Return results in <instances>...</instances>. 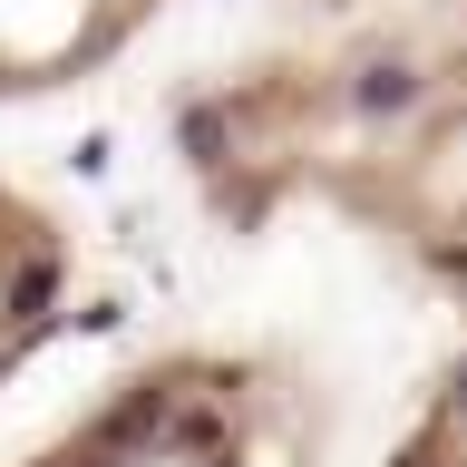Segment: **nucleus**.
I'll return each instance as SVG.
<instances>
[{
  "mask_svg": "<svg viewBox=\"0 0 467 467\" xmlns=\"http://www.w3.org/2000/svg\"><path fill=\"white\" fill-rule=\"evenodd\" d=\"M175 166L224 234L321 224L467 341V0H360L214 68Z\"/></svg>",
  "mask_w": 467,
  "mask_h": 467,
  "instance_id": "nucleus-1",
  "label": "nucleus"
},
{
  "mask_svg": "<svg viewBox=\"0 0 467 467\" xmlns=\"http://www.w3.org/2000/svg\"><path fill=\"white\" fill-rule=\"evenodd\" d=\"M0 467H331V389L283 341H166Z\"/></svg>",
  "mask_w": 467,
  "mask_h": 467,
  "instance_id": "nucleus-2",
  "label": "nucleus"
},
{
  "mask_svg": "<svg viewBox=\"0 0 467 467\" xmlns=\"http://www.w3.org/2000/svg\"><path fill=\"white\" fill-rule=\"evenodd\" d=\"M175 0H0V108L78 98L166 29Z\"/></svg>",
  "mask_w": 467,
  "mask_h": 467,
  "instance_id": "nucleus-3",
  "label": "nucleus"
},
{
  "mask_svg": "<svg viewBox=\"0 0 467 467\" xmlns=\"http://www.w3.org/2000/svg\"><path fill=\"white\" fill-rule=\"evenodd\" d=\"M68 283H78V244L58 224V204H39L20 175L0 166V389L58 341Z\"/></svg>",
  "mask_w": 467,
  "mask_h": 467,
  "instance_id": "nucleus-4",
  "label": "nucleus"
},
{
  "mask_svg": "<svg viewBox=\"0 0 467 467\" xmlns=\"http://www.w3.org/2000/svg\"><path fill=\"white\" fill-rule=\"evenodd\" d=\"M379 467H467V341H448V360L429 370V389H419L409 419L389 429Z\"/></svg>",
  "mask_w": 467,
  "mask_h": 467,
  "instance_id": "nucleus-5",
  "label": "nucleus"
},
{
  "mask_svg": "<svg viewBox=\"0 0 467 467\" xmlns=\"http://www.w3.org/2000/svg\"><path fill=\"white\" fill-rule=\"evenodd\" d=\"M302 10H312V20H321V10H360V0H302Z\"/></svg>",
  "mask_w": 467,
  "mask_h": 467,
  "instance_id": "nucleus-6",
  "label": "nucleus"
}]
</instances>
